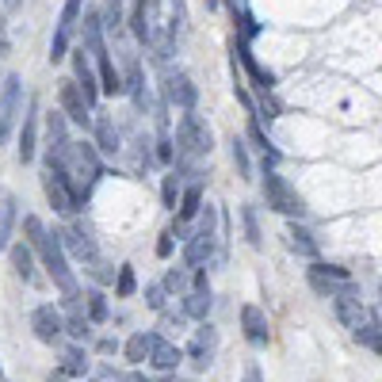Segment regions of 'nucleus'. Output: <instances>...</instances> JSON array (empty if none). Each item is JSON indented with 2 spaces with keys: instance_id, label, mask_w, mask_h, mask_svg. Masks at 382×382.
<instances>
[{
  "instance_id": "1",
  "label": "nucleus",
  "mask_w": 382,
  "mask_h": 382,
  "mask_svg": "<svg viewBox=\"0 0 382 382\" xmlns=\"http://www.w3.org/2000/svg\"><path fill=\"white\" fill-rule=\"evenodd\" d=\"M61 176L69 180V188H73L77 203L88 199V191L96 188V180L103 176V165H100V153H96V145H88V141H69V153L61 157Z\"/></svg>"
},
{
  "instance_id": "2",
  "label": "nucleus",
  "mask_w": 382,
  "mask_h": 382,
  "mask_svg": "<svg viewBox=\"0 0 382 382\" xmlns=\"http://www.w3.org/2000/svg\"><path fill=\"white\" fill-rule=\"evenodd\" d=\"M34 252L42 257V264H46V272H50L54 287H58L66 299H81V287H77V275H73V268H69V257H66V249H61L58 233H46V241H42Z\"/></svg>"
},
{
  "instance_id": "3",
  "label": "nucleus",
  "mask_w": 382,
  "mask_h": 382,
  "mask_svg": "<svg viewBox=\"0 0 382 382\" xmlns=\"http://www.w3.org/2000/svg\"><path fill=\"white\" fill-rule=\"evenodd\" d=\"M214 222H218V210L207 203V210H203V222H199V230L188 237V245H183V264L188 268H203L210 257H214Z\"/></svg>"
},
{
  "instance_id": "4",
  "label": "nucleus",
  "mask_w": 382,
  "mask_h": 382,
  "mask_svg": "<svg viewBox=\"0 0 382 382\" xmlns=\"http://www.w3.org/2000/svg\"><path fill=\"white\" fill-rule=\"evenodd\" d=\"M264 199L275 214H287V218H299L302 210H306L299 199V191L287 183V176L275 172V168H264Z\"/></svg>"
},
{
  "instance_id": "5",
  "label": "nucleus",
  "mask_w": 382,
  "mask_h": 382,
  "mask_svg": "<svg viewBox=\"0 0 382 382\" xmlns=\"http://www.w3.org/2000/svg\"><path fill=\"white\" fill-rule=\"evenodd\" d=\"M176 141H180V153L183 157H207L210 150H214V134H210V126L203 123L199 115H183L180 126H176Z\"/></svg>"
},
{
  "instance_id": "6",
  "label": "nucleus",
  "mask_w": 382,
  "mask_h": 382,
  "mask_svg": "<svg viewBox=\"0 0 382 382\" xmlns=\"http://www.w3.org/2000/svg\"><path fill=\"white\" fill-rule=\"evenodd\" d=\"M42 188H46V199H50V207L58 210V214H73V210L81 207L73 188H69V180L61 176V168H46V172H42Z\"/></svg>"
},
{
  "instance_id": "7",
  "label": "nucleus",
  "mask_w": 382,
  "mask_h": 382,
  "mask_svg": "<svg viewBox=\"0 0 382 382\" xmlns=\"http://www.w3.org/2000/svg\"><path fill=\"white\" fill-rule=\"evenodd\" d=\"M77 19H81V0H66L58 16V31H54V42H50V61H61L69 54V39H73Z\"/></svg>"
},
{
  "instance_id": "8",
  "label": "nucleus",
  "mask_w": 382,
  "mask_h": 382,
  "mask_svg": "<svg viewBox=\"0 0 382 382\" xmlns=\"http://www.w3.org/2000/svg\"><path fill=\"white\" fill-rule=\"evenodd\" d=\"M19 100H23V81L16 73L4 77V92H0V141L12 134V123L19 119Z\"/></svg>"
},
{
  "instance_id": "9",
  "label": "nucleus",
  "mask_w": 382,
  "mask_h": 382,
  "mask_svg": "<svg viewBox=\"0 0 382 382\" xmlns=\"http://www.w3.org/2000/svg\"><path fill=\"white\" fill-rule=\"evenodd\" d=\"M58 100H61V115H66L69 123H77V126H88V123H92L88 103H84V96H81V88H77L73 77L58 81Z\"/></svg>"
},
{
  "instance_id": "10",
  "label": "nucleus",
  "mask_w": 382,
  "mask_h": 382,
  "mask_svg": "<svg viewBox=\"0 0 382 382\" xmlns=\"http://www.w3.org/2000/svg\"><path fill=\"white\" fill-rule=\"evenodd\" d=\"M214 348H218V332L210 321H199V329H195V336H191L188 344V356L191 363L199 367V371H207L210 363H214Z\"/></svg>"
},
{
  "instance_id": "11",
  "label": "nucleus",
  "mask_w": 382,
  "mask_h": 382,
  "mask_svg": "<svg viewBox=\"0 0 382 382\" xmlns=\"http://www.w3.org/2000/svg\"><path fill=\"white\" fill-rule=\"evenodd\" d=\"M58 237H61V249H69L81 264H100V249H96V241H92L88 233L81 230V225H69V230H58Z\"/></svg>"
},
{
  "instance_id": "12",
  "label": "nucleus",
  "mask_w": 382,
  "mask_h": 382,
  "mask_svg": "<svg viewBox=\"0 0 382 382\" xmlns=\"http://www.w3.org/2000/svg\"><path fill=\"white\" fill-rule=\"evenodd\" d=\"M31 329H34V336H39L42 344H54L66 332V321H61V310H54V306H34V314H31Z\"/></svg>"
},
{
  "instance_id": "13",
  "label": "nucleus",
  "mask_w": 382,
  "mask_h": 382,
  "mask_svg": "<svg viewBox=\"0 0 382 382\" xmlns=\"http://www.w3.org/2000/svg\"><path fill=\"white\" fill-rule=\"evenodd\" d=\"M73 81H77V88H81L84 103L92 108V103H96V96H100V81H96V73H92L84 46H81V50H73Z\"/></svg>"
},
{
  "instance_id": "14",
  "label": "nucleus",
  "mask_w": 382,
  "mask_h": 382,
  "mask_svg": "<svg viewBox=\"0 0 382 382\" xmlns=\"http://www.w3.org/2000/svg\"><path fill=\"white\" fill-rule=\"evenodd\" d=\"M165 96H168V103H176L180 111H191V108H195V100H199L195 84H191L183 73H168L165 77Z\"/></svg>"
},
{
  "instance_id": "15",
  "label": "nucleus",
  "mask_w": 382,
  "mask_h": 382,
  "mask_svg": "<svg viewBox=\"0 0 382 382\" xmlns=\"http://www.w3.org/2000/svg\"><path fill=\"white\" fill-rule=\"evenodd\" d=\"M332 310H336V317H341V325L344 329H363L371 317H367V310H363V302L356 299V294H341V299H332Z\"/></svg>"
},
{
  "instance_id": "16",
  "label": "nucleus",
  "mask_w": 382,
  "mask_h": 382,
  "mask_svg": "<svg viewBox=\"0 0 382 382\" xmlns=\"http://www.w3.org/2000/svg\"><path fill=\"white\" fill-rule=\"evenodd\" d=\"M39 103H31L23 115V130H19V161H34V150H39Z\"/></svg>"
},
{
  "instance_id": "17",
  "label": "nucleus",
  "mask_w": 382,
  "mask_h": 382,
  "mask_svg": "<svg viewBox=\"0 0 382 382\" xmlns=\"http://www.w3.org/2000/svg\"><path fill=\"white\" fill-rule=\"evenodd\" d=\"M241 329L249 336V344H257V348L268 344V317L260 306H241Z\"/></svg>"
},
{
  "instance_id": "18",
  "label": "nucleus",
  "mask_w": 382,
  "mask_h": 382,
  "mask_svg": "<svg viewBox=\"0 0 382 382\" xmlns=\"http://www.w3.org/2000/svg\"><path fill=\"white\" fill-rule=\"evenodd\" d=\"M180 359H183L180 344L165 341V336H153V352H150V363L157 367V371H176V367H180Z\"/></svg>"
},
{
  "instance_id": "19",
  "label": "nucleus",
  "mask_w": 382,
  "mask_h": 382,
  "mask_svg": "<svg viewBox=\"0 0 382 382\" xmlns=\"http://www.w3.org/2000/svg\"><path fill=\"white\" fill-rule=\"evenodd\" d=\"M92 58H96V66H100V92H108V96H119V92H126V84H123V77H119V69H115V61H111L108 50L92 54Z\"/></svg>"
},
{
  "instance_id": "20",
  "label": "nucleus",
  "mask_w": 382,
  "mask_h": 382,
  "mask_svg": "<svg viewBox=\"0 0 382 382\" xmlns=\"http://www.w3.org/2000/svg\"><path fill=\"white\" fill-rule=\"evenodd\" d=\"M210 306H214V299H210V287H191V291L183 294V317H195V321H207Z\"/></svg>"
},
{
  "instance_id": "21",
  "label": "nucleus",
  "mask_w": 382,
  "mask_h": 382,
  "mask_svg": "<svg viewBox=\"0 0 382 382\" xmlns=\"http://www.w3.org/2000/svg\"><path fill=\"white\" fill-rule=\"evenodd\" d=\"M61 321H66V332L69 336H88V314H84V306H81V299H66V314H61Z\"/></svg>"
},
{
  "instance_id": "22",
  "label": "nucleus",
  "mask_w": 382,
  "mask_h": 382,
  "mask_svg": "<svg viewBox=\"0 0 382 382\" xmlns=\"http://www.w3.org/2000/svg\"><path fill=\"white\" fill-rule=\"evenodd\" d=\"M237 58H241V66H245V69H249V77L257 81V88H260V92H272L275 77L268 73V69H264V66H260V61L249 54V42H237Z\"/></svg>"
},
{
  "instance_id": "23",
  "label": "nucleus",
  "mask_w": 382,
  "mask_h": 382,
  "mask_svg": "<svg viewBox=\"0 0 382 382\" xmlns=\"http://www.w3.org/2000/svg\"><path fill=\"white\" fill-rule=\"evenodd\" d=\"M176 207H180V210H176V222L188 225L191 218H195V214L203 210V188H199V183L183 188V191H180V203H176Z\"/></svg>"
},
{
  "instance_id": "24",
  "label": "nucleus",
  "mask_w": 382,
  "mask_h": 382,
  "mask_svg": "<svg viewBox=\"0 0 382 382\" xmlns=\"http://www.w3.org/2000/svg\"><path fill=\"white\" fill-rule=\"evenodd\" d=\"M96 150L111 153V157H115V153L123 150V138H119L115 123H111L108 115H100V119H96Z\"/></svg>"
},
{
  "instance_id": "25",
  "label": "nucleus",
  "mask_w": 382,
  "mask_h": 382,
  "mask_svg": "<svg viewBox=\"0 0 382 382\" xmlns=\"http://www.w3.org/2000/svg\"><path fill=\"white\" fill-rule=\"evenodd\" d=\"M88 352L84 348H66L61 352V367H58V374H66V379H84L88 374Z\"/></svg>"
},
{
  "instance_id": "26",
  "label": "nucleus",
  "mask_w": 382,
  "mask_h": 382,
  "mask_svg": "<svg viewBox=\"0 0 382 382\" xmlns=\"http://www.w3.org/2000/svg\"><path fill=\"white\" fill-rule=\"evenodd\" d=\"M12 225H16V195L0 191V249L12 245Z\"/></svg>"
},
{
  "instance_id": "27",
  "label": "nucleus",
  "mask_w": 382,
  "mask_h": 382,
  "mask_svg": "<svg viewBox=\"0 0 382 382\" xmlns=\"http://www.w3.org/2000/svg\"><path fill=\"white\" fill-rule=\"evenodd\" d=\"M12 268H16V275L23 283L34 279V252H31V245H23V241L12 245Z\"/></svg>"
},
{
  "instance_id": "28",
  "label": "nucleus",
  "mask_w": 382,
  "mask_h": 382,
  "mask_svg": "<svg viewBox=\"0 0 382 382\" xmlns=\"http://www.w3.org/2000/svg\"><path fill=\"white\" fill-rule=\"evenodd\" d=\"M153 336H157V332H134L130 341H126V359H130V363H145L150 352H153Z\"/></svg>"
},
{
  "instance_id": "29",
  "label": "nucleus",
  "mask_w": 382,
  "mask_h": 382,
  "mask_svg": "<svg viewBox=\"0 0 382 382\" xmlns=\"http://www.w3.org/2000/svg\"><path fill=\"white\" fill-rule=\"evenodd\" d=\"M287 245H291L294 252H302V257H310V260L317 257V241H314V233L302 230V225H291V230H287Z\"/></svg>"
},
{
  "instance_id": "30",
  "label": "nucleus",
  "mask_w": 382,
  "mask_h": 382,
  "mask_svg": "<svg viewBox=\"0 0 382 382\" xmlns=\"http://www.w3.org/2000/svg\"><path fill=\"white\" fill-rule=\"evenodd\" d=\"M84 314H88V321H108V294L103 291H88L84 294Z\"/></svg>"
},
{
  "instance_id": "31",
  "label": "nucleus",
  "mask_w": 382,
  "mask_h": 382,
  "mask_svg": "<svg viewBox=\"0 0 382 382\" xmlns=\"http://www.w3.org/2000/svg\"><path fill=\"white\" fill-rule=\"evenodd\" d=\"M168 8H172V23H168V34H172V39H180V34L188 31V4H183V0H168Z\"/></svg>"
},
{
  "instance_id": "32",
  "label": "nucleus",
  "mask_w": 382,
  "mask_h": 382,
  "mask_svg": "<svg viewBox=\"0 0 382 382\" xmlns=\"http://www.w3.org/2000/svg\"><path fill=\"white\" fill-rule=\"evenodd\" d=\"M23 233H27V245H31V249H39L42 241H46V225H42V218H34V214H27L23 218Z\"/></svg>"
},
{
  "instance_id": "33",
  "label": "nucleus",
  "mask_w": 382,
  "mask_h": 382,
  "mask_svg": "<svg viewBox=\"0 0 382 382\" xmlns=\"http://www.w3.org/2000/svg\"><path fill=\"white\" fill-rule=\"evenodd\" d=\"M310 275H317V279H329V283H352L348 268H336V264H314V268H310Z\"/></svg>"
},
{
  "instance_id": "34",
  "label": "nucleus",
  "mask_w": 382,
  "mask_h": 382,
  "mask_svg": "<svg viewBox=\"0 0 382 382\" xmlns=\"http://www.w3.org/2000/svg\"><path fill=\"white\" fill-rule=\"evenodd\" d=\"M180 176H176V172H168L165 176V183H161V199H165V207L168 210H176V203H180Z\"/></svg>"
},
{
  "instance_id": "35",
  "label": "nucleus",
  "mask_w": 382,
  "mask_h": 382,
  "mask_svg": "<svg viewBox=\"0 0 382 382\" xmlns=\"http://www.w3.org/2000/svg\"><path fill=\"white\" fill-rule=\"evenodd\" d=\"M134 291H138V279H134V268H130V264H123V268H119V279H115V294H119V299H130Z\"/></svg>"
},
{
  "instance_id": "36",
  "label": "nucleus",
  "mask_w": 382,
  "mask_h": 382,
  "mask_svg": "<svg viewBox=\"0 0 382 382\" xmlns=\"http://www.w3.org/2000/svg\"><path fill=\"white\" fill-rule=\"evenodd\" d=\"M241 222H245V233H249V245H252V249H260V245H264V237H260L257 210H252V207H241Z\"/></svg>"
},
{
  "instance_id": "37",
  "label": "nucleus",
  "mask_w": 382,
  "mask_h": 382,
  "mask_svg": "<svg viewBox=\"0 0 382 382\" xmlns=\"http://www.w3.org/2000/svg\"><path fill=\"white\" fill-rule=\"evenodd\" d=\"M126 92L134 96V103H138V108H145V103H150V92H145V81H141V69L138 66L130 69V84H126Z\"/></svg>"
},
{
  "instance_id": "38",
  "label": "nucleus",
  "mask_w": 382,
  "mask_h": 382,
  "mask_svg": "<svg viewBox=\"0 0 382 382\" xmlns=\"http://www.w3.org/2000/svg\"><path fill=\"white\" fill-rule=\"evenodd\" d=\"M356 341H359V344H367L371 352H379V356H382V329H374L371 321H367L363 329H356Z\"/></svg>"
},
{
  "instance_id": "39",
  "label": "nucleus",
  "mask_w": 382,
  "mask_h": 382,
  "mask_svg": "<svg viewBox=\"0 0 382 382\" xmlns=\"http://www.w3.org/2000/svg\"><path fill=\"white\" fill-rule=\"evenodd\" d=\"M233 165H237V176H241V180H249V172H252L249 150H245V141H237V138H233Z\"/></svg>"
},
{
  "instance_id": "40",
  "label": "nucleus",
  "mask_w": 382,
  "mask_h": 382,
  "mask_svg": "<svg viewBox=\"0 0 382 382\" xmlns=\"http://www.w3.org/2000/svg\"><path fill=\"white\" fill-rule=\"evenodd\" d=\"M161 287H165V291H172V294H180L183 287H188V272H183V268H172V272L165 275V283H161Z\"/></svg>"
},
{
  "instance_id": "41",
  "label": "nucleus",
  "mask_w": 382,
  "mask_h": 382,
  "mask_svg": "<svg viewBox=\"0 0 382 382\" xmlns=\"http://www.w3.org/2000/svg\"><path fill=\"white\" fill-rule=\"evenodd\" d=\"M165 299H168V291L161 287V283H150V287H145V302H150V310H165Z\"/></svg>"
},
{
  "instance_id": "42",
  "label": "nucleus",
  "mask_w": 382,
  "mask_h": 382,
  "mask_svg": "<svg viewBox=\"0 0 382 382\" xmlns=\"http://www.w3.org/2000/svg\"><path fill=\"white\" fill-rule=\"evenodd\" d=\"M172 157H176L172 138H168V134H161V138H157V161H161V165H172Z\"/></svg>"
},
{
  "instance_id": "43",
  "label": "nucleus",
  "mask_w": 382,
  "mask_h": 382,
  "mask_svg": "<svg viewBox=\"0 0 382 382\" xmlns=\"http://www.w3.org/2000/svg\"><path fill=\"white\" fill-rule=\"evenodd\" d=\"M172 249H176V233L165 230V233H161V241H157V257L168 260V257H172Z\"/></svg>"
},
{
  "instance_id": "44",
  "label": "nucleus",
  "mask_w": 382,
  "mask_h": 382,
  "mask_svg": "<svg viewBox=\"0 0 382 382\" xmlns=\"http://www.w3.org/2000/svg\"><path fill=\"white\" fill-rule=\"evenodd\" d=\"M183 321H188L183 314H165V317H161V329H165V332H180Z\"/></svg>"
},
{
  "instance_id": "45",
  "label": "nucleus",
  "mask_w": 382,
  "mask_h": 382,
  "mask_svg": "<svg viewBox=\"0 0 382 382\" xmlns=\"http://www.w3.org/2000/svg\"><path fill=\"white\" fill-rule=\"evenodd\" d=\"M245 382H264V379H260V367H257V363H249V371H245Z\"/></svg>"
},
{
  "instance_id": "46",
  "label": "nucleus",
  "mask_w": 382,
  "mask_h": 382,
  "mask_svg": "<svg viewBox=\"0 0 382 382\" xmlns=\"http://www.w3.org/2000/svg\"><path fill=\"white\" fill-rule=\"evenodd\" d=\"M126 382H150V379H145V374H130Z\"/></svg>"
},
{
  "instance_id": "47",
  "label": "nucleus",
  "mask_w": 382,
  "mask_h": 382,
  "mask_svg": "<svg viewBox=\"0 0 382 382\" xmlns=\"http://www.w3.org/2000/svg\"><path fill=\"white\" fill-rule=\"evenodd\" d=\"M46 382H66V374H50V379H46Z\"/></svg>"
},
{
  "instance_id": "48",
  "label": "nucleus",
  "mask_w": 382,
  "mask_h": 382,
  "mask_svg": "<svg viewBox=\"0 0 382 382\" xmlns=\"http://www.w3.org/2000/svg\"><path fill=\"white\" fill-rule=\"evenodd\" d=\"M4 54H8V42H4V39H0V58H4Z\"/></svg>"
},
{
  "instance_id": "49",
  "label": "nucleus",
  "mask_w": 382,
  "mask_h": 382,
  "mask_svg": "<svg viewBox=\"0 0 382 382\" xmlns=\"http://www.w3.org/2000/svg\"><path fill=\"white\" fill-rule=\"evenodd\" d=\"M0 382H8V374H4V367H0Z\"/></svg>"
},
{
  "instance_id": "50",
  "label": "nucleus",
  "mask_w": 382,
  "mask_h": 382,
  "mask_svg": "<svg viewBox=\"0 0 382 382\" xmlns=\"http://www.w3.org/2000/svg\"><path fill=\"white\" fill-rule=\"evenodd\" d=\"M207 8H218V0H207Z\"/></svg>"
},
{
  "instance_id": "51",
  "label": "nucleus",
  "mask_w": 382,
  "mask_h": 382,
  "mask_svg": "<svg viewBox=\"0 0 382 382\" xmlns=\"http://www.w3.org/2000/svg\"><path fill=\"white\" fill-rule=\"evenodd\" d=\"M233 8H237V0H233Z\"/></svg>"
}]
</instances>
